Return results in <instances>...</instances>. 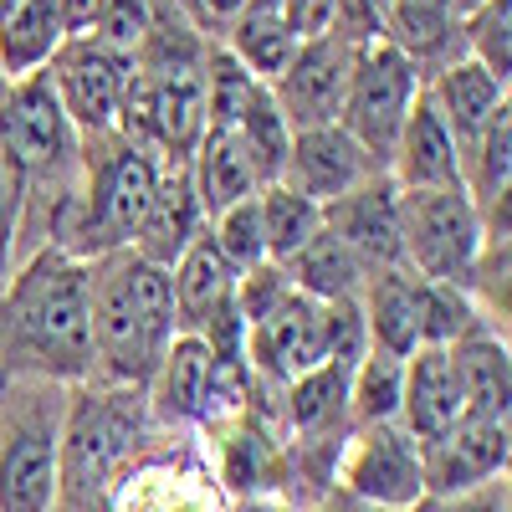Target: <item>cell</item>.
I'll list each match as a JSON object with an SVG mask.
<instances>
[{"instance_id": "obj_39", "label": "cell", "mask_w": 512, "mask_h": 512, "mask_svg": "<svg viewBox=\"0 0 512 512\" xmlns=\"http://www.w3.org/2000/svg\"><path fill=\"white\" fill-rule=\"evenodd\" d=\"M57 6H62V26H67V41H72V36H88L98 26L108 0H57Z\"/></svg>"}, {"instance_id": "obj_33", "label": "cell", "mask_w": 512, "mask_h": 512, "mask_svg": "<svg viewBox=\"0 0 512 512\" xmlns=\"http://www.w3.org/2000/svg\"><path fill=\"white\" fill-rule=\"evenodd\" d=\"M210 241H216V251L226 256V262L236 272H251L267 262V241H262V210H256V195L221 210V216H210Z\"/></svg>"}, {"instance_id": "obj_25", "label": "cell", "mask_w": 512, "mask_h": 512, "mask_svg": "<svg viewBox=\"0 0 512 512\" xmlns=\"http://www.w3.org/2000/svg\"><path fill=\"white\" fill-rule=\"evenodd\" d=\"M67 47V26L57 0H16L0 16V82L31 77L52 67V57Z\"/></svg>"}, {"instance_id": "obj_5", "label": "cell", "mask_w": 512, "mask_h": 512, "mask_svg": "<svg viewBox=\"0 0 512 512\" xmlns=\"http://www.w3.org/2000/svg\"><path fill=\"white\" fill-rule=\"evenodd\" d=\"M487 251L482 210L461 185L451 190H400V267L420 282L472 287Z\"/></svg>"}, {"instance_id": "obj_2", "label": "cell", "mask_w": 512, "mask_h": 512, "mask_svg": "<svg viewBox=\"0 0 512 512\" xmlns=\"http://www.w3.org/2000/svg\"><path fill=\"white\" fill-rule=\"evenodd\" d=\"M180 338L175 328V292L169 272L128 251H108L93 262V369L103 384L118 390H149V379L169 344Z\"/></svg>"}, {"instance_id": "obj_16", "label": "cell", "mask_w": 512, "mask_h": 512, "mask_svg": "<svg viewBox=\"0 0 512 512\" xmlns=\"http://www.w3.org/2000/svg\"><path fill=\"white\" fill-rule=\"evenodd\" d=\"M384 175L395 180V190H451L461 185V149L451 139V128L441 123V113L425 98V82H420V98L400 123V139L384 159Z\"/></svg>"}, {"instance_id": "obj_35", "label": "cell", "mask_w": 512, "mask_h": 512, "mask_svg": "<svg viewBox=\"0 0 512 512\" xmlns=\"http://www.w3.org/2000/svg\"><path fill=\"white\" fill-rule=\"evenodd\" d=\"M21 205H26V175L11 164V154L0 149V287H6V277H11L16 231H21Z\"/></svg>"}, {"instance_id": "obj_4", "label": "cell", "mask_w": 512, "mask_h": 512, "mask_svg": "<svg viewBox=\"0 0 512 512\" xmlns=\"http://www.w3.org/2000/svg\"><path fill=\"white\" fill-rule=\"evenodd\" d=\"M62 405L47 379H16L0 400V512H57Z\"/></svg>"}, {"instance_id": "obj_3", "label": "cell", "mask_w": 512, "mask_h": 512, "mask_svg": "<svg viewBox=\"0 0 512 512\" xmlns=\"http://www.w3.org/2000/svg\"><path fill=\"white\" fill-rule=\"evenodd\" d=\"M144 390H118V384H88L62 405V482L57 507H88L103 502L113 477L128 466L144 436Z\"/></svg>"}, {"instance_id": "obj_9", "label": "cell", "mask_w": 512, "mask_h": 512, "mask_svg": "<svg viewBox=\"0 0 512 512\" xmlns=\"http://www.w3.org/2000/svg\"><path fill=\"white\" fill-rule=\"evenodd\" d=\"M72 123L57 103V88L47 67L16 77V82H0V149L11 154V164L21 175H52L72 159Z\"/></svg>"}, {"instance_id": "obj_27", "label": "cell", "mask_w": 512, "mask_h": 512, "mask_svg": "<svg viewBox=\"0 0 512 512\" xmlns=\"http://www.w3.org/2000/svg\"><path fill=\"white\" fill-rule=\"evenodd\" d=\"M226 52L256 77V82H272L282 77V67L292 62L297 52V36L287 26V11H282V0H246L241 16L231 21V41H226Z\"/></svg>"}, {"instance_id": "obj_17", "label": "cell", "mask_w": 512, "mask_h": 512, "mask_svg": "<svg viewBox=\"0 0 512 512\" xmlns=\"http://www.w3.org/2000/svg\"><path fill=\"white\" fill-rule=\"evenodd\" d=\"M461 384H456V364L451 349L425 344L405 359V384H400V415L395 425L415 441V446H431L446 431H456L461 420Z\"/></svg>"}, {"instance_id": "obj_38", "label": "cell", "mask_w": 512, "mask_h": 512, "mask_svg": "<svg viewBox=\"0 0 512 512\" xmlns=\"http://www.w3.org/2000/svg\"><path fill=\"white\" fill-rule=\"evenodd\" d=\"M246 0H175V11L190 31H231Z\"/></svg>"}, {"instance_id": "obj_30", "label": "cell", "mask_w": 512, "mask_h": 512, "mask_svg": "<svg viewBox=\"0 0 512 512\" xmlns=\"http://www.w3.org/2000/svg\"><path fill=\"white\" fill-rule=\"evenodd\" d=\"M456 36V0H390L384 6V41L420 67L451 47Z\"/></svg>"}, {"instance_id": "obj_32", "label": "cell", "mask_w": 512, "mask_h": 512, "mask_svg": "<svg viewBox=\"0 0 512 512\" xmlns=\"http://www.w3.org/2000/svg\"><path fill=\"white\" fill-rule=\"evenodd\" d=\"M456 36L466 41V57L507 88L512 82V0H487V6L456 16Z\"/></svg>"}, {"instance_id": "obj_40", "label": "cell", "mask_w": 512, "mask_h": 512, "mask_svg": "<svg viewBox=\"0 0 512 512\" xmlns=\"http://www.w3.org/2000/svg\"><path fill=\"white\" fill-rule=\"evenodd\" d=\"M323 512H379V507H364V502H354V497H338V502H328Z\"/></svg>"}, {"instance_id": "obj_41", "label": "cell", "mask_w": 512, "mask_h": 512, "mask_svg": "<svg viewBox=\"0 0 512 512\" xmlns=\"http://www.w3.org/2000/svg\"><path fill=\"white\" fill-rule=\"evenodd\" d=\"M477 6H487V0H456V16H466V11H477Z\"/></svg>"}, {"instance_id": "obj_34", "label": "cell", "mask_w": 512, "mask_h": 512, "mask_svg": "<svg viewBox=\"0 0 512 512\" xmlns=\"http://www.w3.org/2000/svg\"><path fill=\"white\" fill-rule=\"evenodd\" d=\"M149 26H154V6H149V0H108L98 26L88 36L98 41V47H108V52L134 62L139 47H144V36H149Z\"/></svg>"}, {"instance_id": "obj_13", "label": "cell", "mask_w": 512, "mask_h": 512, "mask_svg": "<svg viewBox=\"0 0 512 512\" xmlns=\"http://www.w3.org/2000/svg\"><path fill=\"white\" fill-rule=\"evenodd\" d=\"M384 175V164L369 159L338 123H318V128H292L287 139V159L277 169V180L297 195H308L313 205H333L349 190H359L364 180Z\"/></svg>"}, {"instance_id": "obj_29", "label": "cell", "mask_w": 512, "mask_h": 512, "mask_svg": "<svg viewBox=\"0 0 512 512\" xmlns=\"http://www.w3.org/2000/svg\"><path fill=\"white\" fill-rule=\"evenodd\" d=\"M287 415L297 436H328L349 420V364H318L287 384Z\"/></svg>"}, {"instance_id": "obj_18", "label": "cell", "mask_w": 512, "mask_h": 512, "mask_svg": "<svg viewBox=\"0 0 512 512\" xmlns=\"http://www.w3.org/2000/svg\"><path fill=\"white\" fill-rule=\"evenodd\" d=\"M200 236H205V210H200L195 185H190V164L169 159V164H159V185H154V200H149V216L139 226L134 251L144 262L169 272Z\"/></svg>"}, {"instance_id": "obj_15", "label": "cell", "mask_w": 512, "mask_h": 512, "mask_svg": "<svg viewBox=\"0 0 512 512\" xmlns=\"http://www.w3.org/2000/svg\"><path fill=\"white\" fill-rule=\"evenodd\" d=\"M323 231H333L369 272L400 267V190L390 175H374L344 200L323 205Z\"/></svg>"}, {"instance_id": "obj_6", "label": "cell", "mask_w": 512, "mask_h": 512, "mask_svg": "<svg viewBox=\"0 0 512 512\" xmlns=\"http://www.w3.org/2000/svg\"><path fill=\"white\" fill-rule=\"evenodd\" d=\"M159 185V159L154 149H139L118 139L98 164H88V195L77 210V246L72 256L82 262H98L108 251H128L139 241V226L149 216V200Z\"/></svg>"}, {"instance_id": "obj_10", "label": "cell", "mask_w": 512, "mask_h": 512, "mask_svg": "<svg viewBox=\"0 0 512 512\" xmlns=\"http://www.w3.org/2000/svg\"><path fill=\"white\" fill-rule=\"evenodd\" d=\"M128 57L98 47L93 36H72L67 47L52 57L47 77L57 88V103L72 123V134H113L118 128V108H123V88H128Z\"/></svg>"}, {"instance_id": "obj_26", "label": "cell", "mask_w": 512, "mask_h": 512, "mask_svg": "<svg viewBox=\"0 0 512 512\" xmlns=\"http://www.w3.org/2000/svg\"><path fill=\"white\" fill-rule=\"evenodd\" d=\"M282 272L313 303H359V292L369 282V267L333 231H318L292 262H282Z\"/></svg>"}, {"instance_id": "obj_21", "label": "cell", "mask_w": 512, "mask_h": 512, "mask_svg": "<svg viewBox=\"0 0 512 512\" xmlns=\"http://www.w3.org/2000/svg\"><path fill=\"white\" fill-rule=\"evenodd\" d=\"M185 164H190V185H195V200L205 210V221L231 210V205H241V200H251L267 185L256 159L246 154V144L236 134H226V128H205Z\"/></svg>"}, {"instance_id": "obj_19", "label": "cell", "mask_w": 512, "mask_h": 512, "mask_svg": "<svg viewBox=\"0 0 512 512\" xmlns=\"http://www.w3.org/2000/svg\"><path fill=\"white\" fill-rule=\"evenodd\" d=\"M149 410L169 425H190V420H205L210 405H216V359L200 344L195 333H180L169 354L159 359L149 390H144Z\"/></svg>"}, {"instance_id": "obj_28", "label": "cell", "mask_w": 512, "mask_h": 512, "mask_svg": "<svg viewBox=\"0 0 512 512\" xmlns=\"http://www.w3.org/2000/svg\"><path fill=\"white\" fill-rule=\"evenodd\" d=\"M256 210H262V241H267V262L272 267L292 262V256L323 231V205L287 190L282 180H267L262 190H256Z\"/></svg>"}, {"instance_id": "obj_37", "label": "cell", "mask_w": 512, "mask_h": 512, "mask_svg": "<svg viewBox=\"0 0 512 512\" xmlns=\"http://www.w3.org/2000/svg\"><path fill=\"white\" fill-rule=\"evenodd\" d=\"M415 512H507V477L477 492H461V497H425Z\"/></svg>"}, {"instance_id": "obj_36", "label": "cell", "mask_w": 512, "mask_h": 512, "mask_svg": "<svg viewBox=\"0 0 512 512\" xmlns=\"http://www.w3.org/2000/svg\"><path fill=\"white\" fill-rule=\"evenodd\" d=\"M282 11H287V26L297 36V47L344 31V0H282Z\"/></svg>"}, {"instance_id": "obj_22", "label": "cell", "mask_w": 512, "mask_h": 512, "mask_svg": "<svg viewBox=\"0 0 512 512\" xmlns=\"http://www.w3.org/2000/svg\"><path fill=\"white\" fill-rule=\"evenodd\" d=\"M451 364H456V384H461V420H507L512 410V364H507V344L482 328L466 333L451 344Z\"/></svg>"}, {"instance_id": "obj_14", "label": "cell", "mask_w": 512, "mask_h": 512, "mask_svg": "<svg viewBox=\"0 0 512 512\" xmlns=\"http://www.w3.org/2000/svg\"><path fill=\"white\" fill-rule=\"evenodd\" d=\"M512 431L507 420H456V431L420 446L425 461V497H461L507 477Z\"/></svg>"}, {"instance_id": "obj_24", "label": "cell", "mask_w": 512, "mask_h": 512, "mask_svg": "<svg viewBox=\"0 0 512 512\" xmlns=\"http://www.w3.org/2000/svg\"><path fill=\"white\" fill-rule=\"evenodd\" d=\"M359 308H364V328L374 349L395 359H410L420 349V277H410L405 267L369 272Z\"/></svg>"}, {"instance_id": "obj_11", "label": "cell", "mask_w": 512, "mask_h": 512, "mask_svg": "<svg viewBox=\"0 0 512 512\" xmlns=\"http://www.w3.org/2000/svg\"><path fill=\"white\" fill-rule=\"evenodd\" d=\"M354 47L344 31L303 41L292 52V62L282 67V77L272 82V103L287 118V128H318V123H338L344 113V88H349V67H354Z\"/></svg>"}, {"instance_id": "obj_23", "label": "cell", "mask_w": 512, "mask_h": 512, "mask_svg": "<svg viewBox=\"0 0 512 512\" xmlns=\"http://www.w3.org/2000/svg\"><path fill=\"white\" fill-rule=\"evenodd\" d=\"M236 267L216 251V241L200 236L175 267H169V292H175V328L180 333H200L216 318L231 297H236Z\"/></svg>"}, {"instance_id": "obj_20", "label": "cell", "mask_w": 512, "mask_h": 512, "mask_svg": "<svg viewBox=\"0 0 512 512\" xmlns=\"http://www.w3.org/2000/svg\"><path fill=\"white\" fill-rule=\"evenodd\" d=\"M425 98H431V108L451 128V139H456L461 154L472 149V139L507 108V88L497 77H487L472 57H446L436 82H425Z\"/></svg>"}, {"instance_id": "obj_31", "label": "cell", "mask_w": 512, "mask_h": 512, "mask_svg": "<svg viewBox=\"0 0 512 512\" xmlns=\"http://www.w3.org/2000/svg\"><path fill=\"white\" fill-rule=\"evenodd\" d=\"M400 384H405V359L384 354V349H364L349 369V425H384L400 415Z\"/></svg>"}, {"instance_id": "obj_1", "label": "cell", "mask_w": 512, "mask_h": 512, "mask_svg": "<svg viewBox=\"0 0 512 512\" xmlns=\"http://www.w3.org/2000/svg\"><path fill=\"white\" fill-rule=\"evenodd\" d=\"M0 364L16 379H93V262L67 246H47L6 277Z\"/></svg>"}, {"instance_id": "obj_8", "label": "cell", "mask_w": 512, "mask_h": 512, "mask_svg": "<svg viewBox=\"0 0 512 512\" xmlns=\"http://www.w3.org/2000/svg\"><path fill=\"white\" fill-rule=\"evenodd\" d=\"M338 482L344 497L379 507V512H415L425 502V461L420 446L400 431L395 420L359 425L338 451Z\"/></svg>"}, {"instance_id": "obj_7", "label": "cell", "mask_w": 512, "mask_h": 512, "mask_svg": "<svg viewBox=\"0 0 512 512\" xmlns=\"http://www.w3.org/2000/svg\"><path fill=\"white\" fill-rule=\"evenodd\" d=\"M420 98V67L384 36H369L354 47V67H349V88H344V113L338 128L369 154V159H390L400 123Z\"/></svg>"}, {"instance_id": "obj_12", "label": "cell", "mask_w": 512, "mask_h": 512, "mask_svg": "<svg viewBox=\"0 0 512 512\" xmlns=\"http://www.w3.org/2000/svg\"><path fill=\"white\" fill-rule=\"evenodd\" d=\"M318 364H328L323 303H313V297L292 287L267 318H256L246 328V369L262 379H277V384H292L297 374H308Z\"/></svg>"}]
</instances>
